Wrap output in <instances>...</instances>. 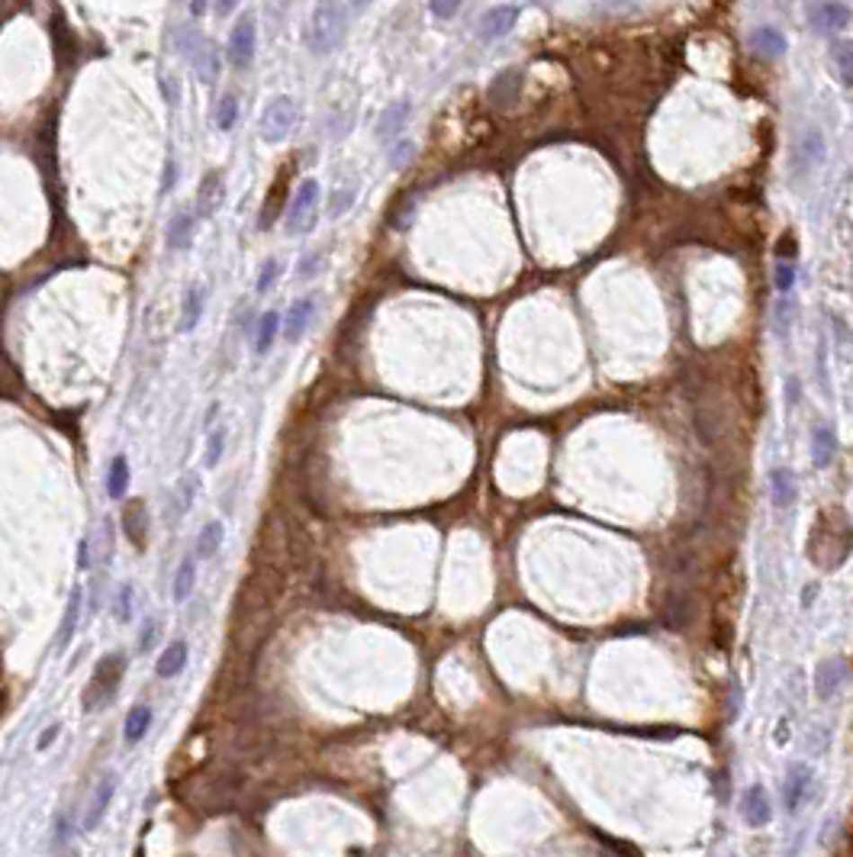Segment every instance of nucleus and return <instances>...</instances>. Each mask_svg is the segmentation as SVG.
<instances>
[{"instance_id": "obj_1", "label": "nucleus", "mask_w": 853, "mask_h": 857, "mask_svg": "<svg viewBox=\"0 0 853 857\" xmlns=\"http://www.w3.org/2000/svg\"><path fill=\"white\" fill-rule=\"evenodd\" d=\"M348 32V10L342 0H319L309 16V26L303 30V42L313 55H329L345 42Z\"/></svg>"}, {"instance_id": "obj_2", "label": "nucleus", "mask_w": 853, "mask_h": 857, "mask_svg": "<svg viewBox=\"0 0 853 857\" xmlns=\"http://www.w3.org/2000/svg\"><path fill=\"white\" fill-rule=\"evenodd\" d=\"M315 219H319V181L307 178L297 187L290 210H287V236H307L315 229Z\"/></svg>"}, {"instance_id": "obj_3", "label": "nucleus", "mask_w": 853, "mask_h": 857, "mask_svg": "<svg viewBox=\"0 0 853 857\" xmlns=\"http://www.w3.org/2000/svg\"><path fill=\"white\" fill-rule=\"evenodd\" d=\"M126 674V657L123 655H107L97 665V671H93V683L87 687L84 693V710L93 712L97 706L110 703L116 693V687H120V680H123Z\"/></svg>"}, {"instance_id": "obj_4", "label": "nucleus", "mask_w": 853, "mask_h": 857, "mask_svg": "<svg viewBox=\"0 0 853 857\" xmlns=\"http://www.w3.org/2000/svg\"><path fill=\"white\" fill-rule=\"evenodd\" d=\"M293 123H297V103H293V97L280 94V97H274V101L264 107L258 132H262L264 142H284L287 136H290Z\"/></svg>"}, {"instance_id": "obj_5", "label": "nucleus", "mask_w": 853, "mask_h": 857, "mask_svg": "<svg viewBox=\"0 0 853 857\" xmlns=\"http://www.w3.org/2000/svg\"><path fill=\"white\" fill-rule=\"evenodd\" d=\"M181 49H184V55L191 58L193 75L200 77V81H207V85H213L216 77H219V55H216L213 42L203 39L200 32L184 30V36H181Z\"/></svg>"}, {"instance_id": "obj_6", "label": "nucleus", "mask_w": 853, "mask_h": 857, "mask_svg": "<svg viewBox=\"0 0 853 857\" xmlns=\"http://www.w3.org/2000/svg\"><path fill=\"white\" fill-rule=\"evenodd\" d=\"M254 46H258L254 20L252 16H242L229 32V62L235 65V68H248V65L254 62Z\"/></svg>"}, {"instance_id": "obj_7", "label": "nucleus", "mask_w": 853, "mask_h": 857, "mask_svg": "<svg viewBox=\"0 0 853 857\" xmlns=\"http://www.w3.org/2000/svg\"><path fill=\"white\" fill-rule=\"evenodd\" d=\"M808 20H812L815 32L831 36V32H840L850 26V7L840 4V0H818V4H812V10H808Z\"/></svg>"}, {"instance_id": "obj_8", "label": "nucleus", "mask_w": 853, "mask_h": 857, "mask_svg": "<svg viewBox=\"0 0 853 857\" xmlns=\"http://www.w3.org/2000/svg\"><path fill=\"white\" fill-rule=\"evenodd\" d=\"M226 201V181H223V171H207L200 181V191H197V219H213L216 213H219V207H223Z\"/></svg>"}, {"instance_id": "obj_9", "label": "nucleus", "mask_w": 853, "mask_h": 857, "mask_svg": "<svg viewBox=\"0 0 853 857\" xmlns=\"http://www.w3.org/2000/svg\"><path fill=\"white\" fill-rule=\"evenodd\" d=\"M824 158V139L818 129H805V136L799 139V146H795V152H792V174L795 178H802V174H812V171L822 165Z\"/></svg>"}, {"instance_id": "obj_10", "label": "nucleus", "mask_w": 853, "mask_h": 857, "mask_svg": "<svg viewBox=\"0 0 853 857\" xmlns=\"http://www.w3.org/2000/svg\"><path fill=\"white\" fill-rule=\"evenodd\" d=\"M515 23H519V7H512V4H500V7H490L484 16H480L477 36L484 39V42H496V39L509 36Z\"/></svg>"}, {"instance_id": "obj_11", "label": "nucleus", "mask_w": 853, "mask_h": 857, "mask_svg": "<svg viewBox=\"0 0 853 857\" xmlns=\"http://www.w3.org/2000/svg\"><path fill=\"white\" fill-rule=\"evenodd\" d=\"M741 812H744L747 826L753 828L769 826V819H773V803H769L767 790H763L760 783H753V787L744 790V796H741Z\"/></svg>"}, {"instance_id": "obj_12", "label": "nucleus", "mask_w": 853, "mask_h": 857, "mask_svg": "<svg viewBox=\"0 0 853 857\" xmlns=\"http://www.w3.org/2000/svg\"><path fill=\"white\" fill-rule=\"evenodd\" d=\"M315 313V297H300V300H293L290 309H287V317L280 319V333H284L287 342H300L303 333H307L309 319H313Z\"/></svg>"}, {"instance_id": "obj_13", "label": "nucleus", "mask_w": 853, "mask_h": 857, "mask_svg": "<svg viewBox=\"0 0 853 857\" xmlns=\"http://www.w3.org/2000/svg\"><path fill=\"white\" fill-rule=\"evenodd\" d=\"M808 781H812V773H808L805 764H792L789 771H786V783H783V806L789 816H795L802 806V799H805V790H808Z\"/></svg>"}, {"instance_id": "obj_14", "label": "nucleus", "mask_w": 853, "mask_h": 857, "mask_svg": "<svg viewBox=\"0 0 853 857\" xmlns=\"http://www.w3.org/2000/svg\"><path fill=\"white\" fill-rule=\"evenodd\" d=\"M193 226H197V213L191 210H177L168 223V232H164V242H168L171 252H187L193 242Z\"/></svg>"}, {"instance_id": "obj_15", "label": "nucleus", "mask_w": 853, "mask_h": 857, "mask_svg": "<svg viewBox=\"0 0 853 857\" xmlns=\"http://www.w3.org/2000/svg\"><path fill=\"white\" fill-rule=\"evenodd\" d=\"M409 113H413V107H409V101H396L390 103V107L380 113V120H377V139L380 142H393L396 136L403 132V126H406Z\"/></svg>"}, {"instance_id": "obj_16", "label": "nucleus", "mask_w": 853, "mask_h": 857, "mask_svg": "<svg viewBox=\"0 0 853 857\" xmlns=\"http://www.w3.org/2000/svg\"><path fill=\"white\" fill-rule=\"evenodd\" d=\"M113 793H116V773H107V777H103V781L97 783L91 806H87V819H84V828H87V832H93V828L101 826V819L107 816L110 803H113Z\"/></svg>"}, {"instance_id": "obj_17", "label": "nucleus", "mask_w": 853, "mask_h": 857, "mask_svg": "<svg viewBox=\"0 0 853 857\" xmlns=\"http://www.w3.org/2000/svg\"><path fill=\"white\" fill-rule=\"evenodd\" d=\"M203 303H207V290L200 284H193L191 290L184 294V303H181V323H177V333L187 335L193 333L203 319Z\"/></svg>"}, {"instance_id": "obj_18", "label": "nucleus", "mask_w": 853, "mask_h": 857, "mask_svg": "<svg viewBox=\"0 0 853 857\" xmlns=\"http://www.w3.org/2000/svg\"><path fill=\"white\" fill-rule=\"evenodd\" d=\"M847 680V665L840 661V657H831V661H822L818 665V674H815V690L822 700H831V696L838 693L840 683Z\"/></svg>"}, {"instance_id": "obj_19", "label": "nucleus", "mask_w": 853, "mask_h": 857, "mask_svg": "<svg viewBox=\"0 0 853 857\" xmlns=\"http://www.w3.org/2000/svg\"><path fill=\"white\" fill-rule=\"evenodd\" d=\"M187 657H191V648H187V641L184 638H177V641H171L168 648L158 655V661H155V674L162 680H168V677H177V674L184 671L187 667Z\"/></svg>"}, {"instance_id": "obj_20", "label": "nucleus", "mask_w": 853, "mask_h": 857, "mask_svg": "<svg viewBox=\"0 0 853 857\" xmlns=\"http://www.w3.org/2000/svg\"><path fill=\"white\" fill-rule=\"evenodd\" d=\"M831 68L838 75L840 87H853V42L850 39H831Z\"/></svg>"}, {"instance_id": "obj_21", "label": "nucleus", "mask_w": 853, "mask_h": 857, "mask_svg": "<svg viewBox=\"0 0 853 857\" xmlns=\"http://www.w3.org/2000/svg\"><path fill=\"white\" fill-rule=\"evenodd\" d=\"M152 728V706H132L123 722V745H138Z\"/></svg>"}, {"instance_id": "obj_22", "label": "nucleus", "mask_w": 853, "mask_h": 857, "mask_svg": "<svg viewBox=\"0 0 853 857\" xmlns=\"http://www.w3.org/2000/svg\"><path fill=\"white\" fill-rule=\"evenodd\" d=\"M751 46H753V52L763 55V58H779L789 42H786V36L777 30V26H760V30H753Z\"/></svg>"}, {"instance_id": "obj_23", "label": "nucleus", "mask_w": 853, "mask_h": 857, "mask_svg": "<svg viewBox=\"0 0 853 857\" xmlns=\"http://www.w3.org/2000/svg\"><path fill=\"white\" fill-rule=\"evenodd\" d=\"M81 603H84V594H81V587H75V590H71V596H68V606H65L62 626H58V638H55V648H58V651L68 648L71 635L77 632V619H81Z\"/></svg>"}, {"instance_id": "obj_24", "label": "nucleus", "mask_w": 853, "mask_h": 857, "mask_svg": "<svg viewBox=\"0 0 853 857\" xmlns=\"http://www.w3.org/2000/svg\"><path fill=\"white\" fill-rule=\"evenodd\" d=\"M129 480H132L129 458L113 455V461H110V468H107V494H110V500H123L126 490H129Z\"/></svg>"}, {"instance_id": "obj_25", "label": "nucleus", "mask_w": 853, "mask_h": 857, "mask_svg": "<svg viewBox=\"0 0 853 857\" xmlns=\"http://www.w3.org/2000/svg\"><path fill=\"white\" fill-rule=\"evenodd\" d=\"M280 313L277 309H268L258 323H254V352L258 355H268L271 352V345H274V339H277V333H280Z\"/></svg>"}, {"instance_id": "obj_26", "label": "nucleus", "mask_w": 853, "mask_h": 857, "mask_svg": "<svg viewBox=\"0 0 853 857\" xmlns=\"http://www.w3.org/2000/svg\"><path fill=\"white\" fill-rule=\"evenodd\" d=\"M834 448H838L834 429L831 425H818L812 433V461H815V468H828L831 458H834Z\"/></svg>"}, {"instance_id": "obj_27", "label": "nucleus", "mask_w": 853, "mask_h": 857, "mask_svg": "<svg viewBox=\"0 0 853 857\" xmlns=\"http://www.w3.org/2000/svg\"><path fill=\"white\" fill-rule=\"evenodd\" d=\"M769 490H773V503L777 506H792L795 503V496H799V487H795V478H792V471H786V468H777L773 471V478H769Z\"/></svg>"}, {"instance_id": "obj_28", "label": "nucleus", "mask_w": 853, "mask_h": 857, "mask_svg": "<svg viewBox=\"0 0 853 857\" xmlns=\"http://www.w3.org/2000/svg\"><path fill=\"white\" fill-rule=\"evenodd\" d=\"M193 587H197V561H193V558H184V561L177 564L174 584H171V596H174V603H184L187 596L193 594Z\"/></svg>"}, {"instance_id": "obj_29", "label": "nucleus", "mask_w": 853, "mask_h": 857, "mask_svg": "<svg viewBox=\"0 0 853 857\" xmlns=\"http://www.w3.org/2000/svg\"><path fill=\"white\" fill-rule=\"evenodd\" d=\"M219 545H223V522H207L200 529V535H197V551L193 555L200 561H209L219 551Z\"/></svg>"}, {"instance_id": "obj_30", "label": "nucleus", "mask_w": 853, "mask_h": 857, "mask_svg": "<svg viewBox=\"0 0 853 857\" xmlns=\"http://www.w3.org/2000/svg\"><path fill=\"white\" fill-rule=\"evenodd\" d=\"M197 494H200V478H197V474H184V478L177 480V487H174V513L177 516H184V513L191 510Z\"/></svg>"}, {"instance_id": "obj_31", "label": "nucleus", "mask_w": 853, "mask_h": 857, "mask_svg": "<svg viewBox=\"0 0 853 857\" xmlns=\"http://www.w3.org/2000/svg\"><path fill=\"white\" fill-rule=\"evenodd\" d=\"M226 439H229L226 425H216V429H209V433H207V451H203V468H207V471H213L216 464L223 461Z\"/></svg>"}, {"instance_id": "obj_32", "label": "nucleus", "mask_w": 853, "mask_h": 857, "mask_svg": "<svg viewBox=\"0 0 853 857\" xmlns=\"http://www.w3.org/2000/svg\"><path fill=\"white\" fill-rule=\"evenodd\" d=\"M519 85H522V77H519V71H502L496 81H493V101L496 103H512L515 94H519Z\"/></svg>"}, {"instance_id": "obj_33", "label": "nucleus", "mask_w": 853, "mask_h": 857, "mask_svg": "<svg viewBox=\"0 0 853 857\" xmlns=\"http://www.w3.org/2000/svg\"><path fill=\"white\" fill-rule=\"evenodd\" d=\"M354 197H358V184H345V187H335L329 197V217L339 219L342 213H348L354 203Z\"/></svg>"}, {"instance_id": "obj_34", "label": "nucleus", "mask_w": 853, "mask_h": 857, "mask_svg": "<svg viewBox=\"0 0 853 857\" xmlns=\"http://www.w3.org/2000/svg\"><path fill=\"white\" fill-rule=\"evenodd\" d=\"M235 123H239V101H235L232 94H226L223 101H219V110H216V126L223 132H232Z\"/></svg>"}, {"instance_id": "obj_35", "label": "nucleus", "mask_w": 853, "mask_h": 857, "mask_svg": "<svg viewBox=\"0 0 853 857\" xmlns=\"http://www.w3.org/2000/svg\"><path fill=\"white\" fill-rule=\"evenodd\" d=\"M132 596H136L132 584H120V590H116V603H113L116 622H132Z\"/></svg>"}, {"instance_id": "obj_36", "label": "nucleus", "mask_w": 853, "mask_h": 857, "mask_svg": "<svg viewBox=\"0 0 853 857\" xmlns=\"http://www.w3.org/2000/svg\"><path fill=\"white\" fill-rule=\"evenodd\" d=\"M789 323H792L789 294H779V300H777V333L783 335V342H789Z\"/></svg>"}, {"instance_id": "obj_37", "label": "nucleus", "mask_w": 853, "mask_h": 857, "mask_svg": "<svg viewBox=\"0 0 853 857\" xmlns=\"http://www.w3.org/2000/svg\"><path fill=\"white\" fill-rule=\"evenodd\" d=\"M792 284H795V268L789 262L777 264V290L779 294H792Z\"/></svg>"}, {"instance_id": "obj_38", "label": "nucleus", "mask_w": 853, "mask_h": 857, "mask_svg": "<svg viewBox=\"0 0 853 857\" xmlns=\"http://www.w3.org/2000/svg\"><path fill=\"white\" fill-rule=\"evenodd\" d=\"M277 274H280V264H277L274 258H271V262H264L262 274H258V281H254V290H258V294H264V290H268V287L274 284Z\"/></svg>"}, {"instance_id": "obj_39", "label": "nucleus", "mask_w": 853, "mask_h": 857, "mask_svg": "<svg viewBox=\"0 0 853 857\" xmlns=\"http://www.w3.org/2000/svg\"><path fill=\"white\" fill-rule=\"evenodd\" d=\"M461 4H464V0H429L431 13L439 16V20H451V16L461 10Z\"/></svg>"}, {"instance_id": "obj_40", "label": "nucleus", "mask_w": 853, "mask_h": 857, "mask_svg": "<svg viewBox=\"0 0 853 857\" xmlns=\"http://www.w3.org/2000/svg\"><path fill=\"white\" fill-rule=\"evenodd\" d=\"M58 732H62V722H52L49 728H42V735L36 738V751H49L55 745V738H58Z\"/></svg>"}, {"instance_id": "obj_41", "label": "nucleus", "mask_w": 853, "mask_h": 857, "mask_svg": "<svg viewBox=\"0 0 853 857\" xmlns=\"http://www.w3.org/2000/svg\"><path fill=\"white\" fill-rule=\"evenodd\" d=\"M155 635H158V622H152V619H148L146 629H142V638H138V651H142V655H148V648H152Z\"/></svg>"}, {"instance_id": "obj_42", "label": "nucleus", "mask_w": 853, "mask_h": 857, "mask_svg": "<svg viewBox=\"0 0 853 857\" xmlns=\"http://www.w3.org/2000/svg\"><path fill=\"white\" fill-rule=\"evenodd\" d=\"M315 271H319V255H307V258H300V268H297V278H313Z\"/></svg>"}, {"instance_id": "obj_43", "label": "nucleus", "mask_w": 853, "mask_h": 857, "mask_svg": "<svg viewBox=\"0 0 853 857\" xmlns=\"http://www.w3.org/2000/svg\"><path fill=\"white\" fill-rule=\"evenodd\" d=\"M409 155H413V146H409V142H400V148H396V152L390 155V162L396 165V168H400V165L406 162Z\"/></svg>"}, {"instance_id": "obj_44", "label": "nucleus", "mask_w": 853, "mask_h": 857, "mask_svg": "<svg viewBox=\"0 0 853 857\" xmlns=\"http://www.w3.org/2000/svg\"><path fill=\"white\" fill-rule=\"evenodd\" d=\"M773 742H777V745L789 742V719H783V722L777 726V732H773Z\"/></svg>"}, {"instance_id": "obj_45", "label": "nucleus", "mask_w": 853, "mask_h": 857, "mask_svg": "<svg viewBox=\"0 0 853 857\" xmlns=\"http://www.w3.org/2000/svg\"><path fill=\"white\" fill-rule=\"evenodd\" d=\"M235 7H239V0H216V13L219 16H229Z\"/></svg>"}, {"instance_id": "obj_46", "label": "nucleus", "mask_w": 853, "mask_h": 857, "mask_svg": "<svg viewBox=\"0 0 853 857\" xmlns=\"http://www.w3.org/2000/svg\"><path fill=\"white\" fill-rule=\"evenodd\" d=\"M216 413H219V403H209V410H207V423H203V433H209V429H213Z\"/></svg>"}, {"instance_id": "obj_47", "label": "nucleus", "mask_w": 853, "mask_h": 857, "mask_svg": "<svg viewBox=\"0 0 853 857\" xmlns=\"http://www.w3.org/2000/svg\"><path fill=\"white\" fill-rule=\"evenodd\" d=\"M203 10H207V0H191V13L193 16H203Z\"/></svg>"}, {"instance_id": "obj_48", "label": "nucleus", "mask_w": 853, "mask_h": 857, "mask_svg": "<svg viewBox=\"0 0 853 857\" xmlns=\"http://www.w3.org/2000/svg\"><path fill=\"white\" fill-rule=\"evenodd\" d=\"M368 4H370V0H351V7H354V10H364Z\"/></svg>"}]
</instances>
